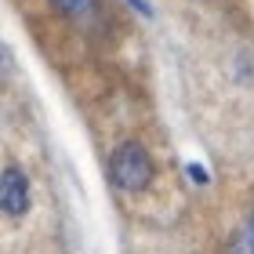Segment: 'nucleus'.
<instances>
[{
  "label": "nucleus",
  "instance_id": "f257e3e1",
  "mask_svg": "<svg viewBox=\"0 0 254 254\" xmlns=\"http://www.w3.org/2000/svg\"><path fill=\"white\" fill-rule=\"evenodd\" d=\"M109 175L124 192H142L153 182V160L138 142H124L109 160Z\"/></svg>",
  "mask_w": 254,
  "mask_h": 254
},
{
  "label": "nucleus",
  "instance_id": "f03ea898",
  "mask_svg": "<svg viewBox=\"0 0 254 254\" xmlns=\"http://www.w3.org/2000/svg\"><path fill=\"white\" fill-rule=\"evenodd\" d=\"M0 211L11 218H22L29 211V182L18 167H7L0 175Z\"/></svg>",
  "mask_w": 254,
  "mask_h": 254
},
{
  "label": "nucleus",
  "instance_id": "7ed1b4c3",
  "mask_svg": "<svg viewBox=\"0 0 254 254\" xmlns=\"http://www.w3.org/2000/svg\"><path fill=\"white\" fill-rule=\"evenodd\" d=\"M59 11H65V15H73V18H84V15H91L95 11V4L98 0H51Z\"/></svg>",
  "mask_w": 254,
  "mask_h": 254
},
{
  "label": "nucleus",
  "instance_id": "20e7f679",
  "mask_svg": "<svg viewBox=\"0 0 254 254\" xmlns=\"http://www.w3.org/2000/svg\"><path fill=\"white\" fill-rule=\"evenodd\" d=\"M229 254H254V233L244 229V233L233 236V244H229Z\"/></svg>",
  "mask_w": 254,
  "mask_h": 254
},
{
  "label": "nucleus",
  "instance_id": "39448f33",
  "mask_svg": "<svg viewBox=\"0 0 254 254\" xmlns=\"http://www.w3.org/2000/svg\"><path fill=\"white\" fill-rule=\"evenodd\" d=\"M11 65H15V59H11V51L0 44V80H7V73H11Z\"/></svg>",
  "mask_w": 254,
  "mask_h": 254
},
{
  "label": "nucleus",
  "instance_id": "423d86ee",
  "mask_svg": "<svg viewBox=\"0 0 254 254\" xmlns=\"http://www.w3.org/2000/svg\"><path fill=\"white\" fill-rule=\"evenodd\" d=\"M189 175H192L196 182H207V175H203V167H192V164H189Z\"/></svg>",
  "mask_w": 254,
  "mask_h": 254
},
{
  "label": "nucleus",
  "instance_id": "0eeeda50",
  "mask_svg": "<svg viewBox=\"0 0 254 254\" xmlns=\"http://www.w3.org/2000/svg\"><path fill=\"white\" fill-rule=\"evenodd\" d=\"M251 233H254V214H251Z\"/></svg>",
  "mask_w": 254,
  "mask_h": 254
}]
</instances>
